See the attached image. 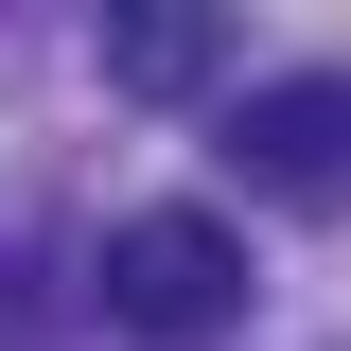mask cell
Wrapping results in <instances>:
<instances>
[{
    "instance_id": "6da1fadb",
    "label": "cell",
    "mask_w": 351,
    "mask_h": 351,
    "mask_svg": "<svg viewBox=\"0 0 351 351\" xmlns=\"http://www.w3.org/2000/svg\"><path fill=\"white\" fill-rule=\"evenodd\" d=\"M88 299H106V334H141V351H211L228 316H246V228L228 211H123L106 263H88Z\"/></svg>"
},
{
    "instance_id": "7a4b0ae2",
    "label": "cell",
    "mask_w": 351,
    "mask_h": 351,
    "mask_svg": "<svg viewBox=\"0 0 351 351\" xmlns=\"http://www.w3.org/2000/svg\"><path fill=\"white\" fill-rule=\"evenodd\" d=\"M228 176L246 193H334L351 176V71H281L228 106Z\"/></svg>"
},
{
    "instance_id": "3957f363",
    "label": "cell",
    "mask_w": 351,
    "mask_h": 351,
    "mask_svg": "<svg viewBox=\"0 0 351 351\" xmlns=\"http://www.w3.org/2000/svg\"><path fill=\"white\" fill-rule=\"evenodd\" d=\"M211 18H106V71H123V88H193V71H211Z\"/></svg>"
}]
</instances>
